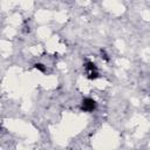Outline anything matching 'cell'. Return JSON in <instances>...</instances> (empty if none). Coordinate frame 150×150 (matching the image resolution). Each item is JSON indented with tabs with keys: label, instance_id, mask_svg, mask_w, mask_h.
Masks as SVG:
<instances>
[{
	"label": "cell",
	"instance_id": "obj_3",
	"mask_svg": "<svg viewBox=\"0 0 150 150\" xmlns=\"http://www.w3.org/2000/svg\"><path fill=\"white\" fill-rule=\"evenodd\" d=\"M100 75H98V73H97V70H91V71H88V79L89 80H95V79H97Z\"/></svg>",
	"mask_w": 150,
	"mask_h": 150
},
{
	"label": "cell",
	"instance_id": "obj_2",
	"mask_svg": "<svg viewBox=\"0 0 150 150\" xmlns=\"http://www.w3.org/2000/svg\"><path fill=\"white\" fill-rule=\"evenodd\" d=\"M84 68H86V70H88V71L96 70V66H95V63L91 62V61H87V62L84 63Z\"/></svg>",
	"mask_w": 150,
	"mask_h": 150
},
{
	"label": "cell",
	"instance_id": "obj_1",
	"mask_svg": "<svg viewBox=\"0 0 150 150\" xmlns=\"http://www.w3.org/2000/svg\"><path fill=\"white\" fill-rule=\"evenodd\" d=\"M96 108V102L93 100V98H84L81 103V110L82 111H87V112H90V111H94Z\"/></svg>",
	"mask_w": 150,
	"mask_h": 150
},
{
	"label": "cell",
	"instance_id": "obj_4",
	"mask_svg": "<svg viewBox=\"0 0 150 150\" xmlns=\"http://www.w3.org/2000/svg\"><path fill=\"white\" fill-rule=\"evenodd\" d=\"M34 68L38 69V70H40V71H42V73L46 71V67H45L43 63H35V64H34Z\"/></svg>",
	"mask_w": 150,
	"mask_h": 150
},
{
	"label": "cell",
	"instance_id": "obj_5",
	"mask_svg": "<svg viewBox=\"0 0 150 150\" xmlns=\"http://www.w3.org/2000/svg\"><path fill=\"white\" fill-rule=\"evenodd\" d=\"M101 57L104 60V61H109V56H108V54L105 53V50H103V49H101Z\"/></svg>",
	"mask_w": 150,
	"mask_h": 150
}]
</instances>
